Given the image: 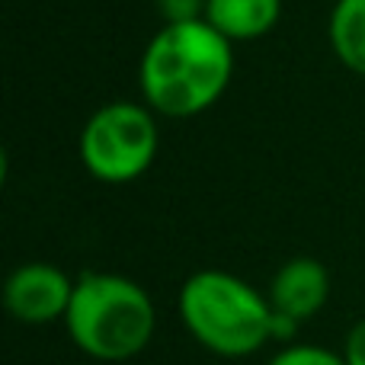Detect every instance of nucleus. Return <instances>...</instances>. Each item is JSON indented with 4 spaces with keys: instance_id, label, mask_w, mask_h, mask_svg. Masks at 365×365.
<instances>
[{
    "instance_id": "obj_11",
    "label": "nucleus",
    "mask_w": 365,
    "mask_h": 365,
    "mask_svg": "<svg viewBox=\"0 0 365 365\" xmlns=\"http://www.w3.org/2000/svg\"><path fill=\"white\" fill-rule=\"evenodd\" d=\"M343 359L346 365H365V317L349 327L346 340H343Z\"/></svg>"
},
{
    "instance_id": "obj_6",
    "label": "nucleus",
    "mask_w": 365,
    "mask_h": 365,
    "mask_svg": "<svg viewBox=\"0 0 365 365\" xmlns=\"http://www.w3.org/2000/svg\"><path fill=\"white\" fill-rule=\"evenodd\" d=\"M266 295L279 314L302 327L304 321H314L330 302V272L314 257H292L276 269Z\"/></svg>"
},
{
    "instance_id": "obj_10",
    "label": "nucleus",
    "mask_w": 365,
    "mask_h": 365,
    "mask_svg": "<svg viewBox=\"0 0 365 365\" xmlns=\"http://www.w3.org/2000/svg\"><path fill=\"white\" fill-rule=\"evenodd\" d=\"M154 4L164 23H192V19H205L208 0H154Z\"/></svg>"
},
{
    "instance_id": "obj_4",
    "label": "nucleus",
    "mask_w": 365,
    "mask_h": 365,
    "mask_svg": "<svg viewBox=\"0 0 365 365\" xmlns=\"http://www.w3.org/2000/svg\"><path fill=\"white\" fill-rule=\"evenodd\" d=\"M158 113L132 100H113L100 106L83 122L77 138L83 170L106 186H125L145 177L158 160Z\"/></svg>"
},
{
    "instance_id": "obj_2",
    "label": "nucleus",
    "mask_w": 365,
    "mask_h": 365,
    "mask_svg": "<svg viewBox=\"0 0 365 365\" xmlns=\"http://www.w3.org/2000/svg\"><path fill=\"white\" fill-rule=\"evenodd\" d=\"M180 321L202 349L221 359H247L266 343H289L298 324L272 308L269 295L227 269H199L182 282Z\"/></svg>"
},
{
    "instance_id": "obj_9",
    "label": "nucleus",
    "mask_w": 365,
    "mask_h": 365,
    "mask_svg": "<svg viewBox=\"0 0 365 365\" xmlns=\"http://www.w3.org/2000/svg\"><path fill=\"white\" fill-rule=\"evenodd\" d=\"M266 365H346V359L343 353H334L317 343H292V346L279 349Z\"/></svg>"
},
{
    "instance_id": "obj_5",
    "label": "nucleus",
    "mask_w": 365,
    "mask_h": 365,
    "mask_svg": "<svg viewBox=\"0 0 365 365\" xmlns=\"http://www.w3.org/2000/svg\"><path fill=\"white\" fill-rule=\"evenodd\" d=\"M74 295V279L55 263H23L4 282V308L26 327L64 321Z\"/></svg>"
},
{
    "instance_id": "obj_7",
    "label": "nucleus",
    "mask_w": 365,
    "mask_h": 365,
    "mask_svg": "<svg viewBox=\"0 0 365 365\" xmlns=\"http://www.w3.org/2000/svg\"><path fill=\"white\" fill-rule=\"evenodd\" d=\"M282 19V0H208L205 23L227 42H253L269 36Z\"/></svg>"
},
{
    "instance_id": "obj_8",
    "label": "nucleus",
    "mask_w": 365,
    "mask_h": 365,
    "mask_svg": "<svg viewBox=\"0 0 365 365\" xmlns=\"http://www.w3.org/2000/svg\"><path fill=\"white\" fill-rule=\"evenodd\" d=\"M327 36L343 68L365 77V0H336Z\"/></svg>"
},
{
    "instance_id": "obj_3",
    "label": "nucleus",
    "mask_w": 365,
    "mask_h": 365,
    "mask_svg": "<svg viewBox=\"0 0 365 365\" xmlns=\"http://www.w3.org/2000/svg\"><path fill=\"white\" fill-rule=\"evenodd\" d=\"M64 330L96 362H128L145 353L158 330V308L145 285L119 272L87 269L74 279Z\"/></svg>"
},
{
    "instance_id": "obj_1",
    "label": "nucleus",
    "mask_w": 365,
    "mask_h": 365,
    "mask_svg": "<svg viewBox=\"0 0 365 365\" xmlns=\"http://www.w3.org/2000/svg\"><path fill=\"white\" fill-rule=\"evenodd\" d=\"M234 77V42L205 19L164 23L138 61L145 106L164 119H192L225 96Z\"/></svg>"
}]
</instances>
